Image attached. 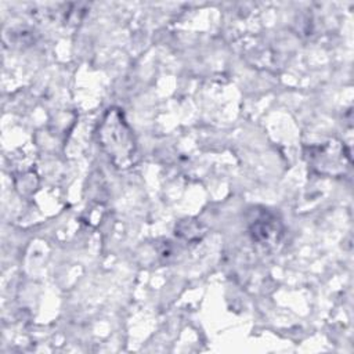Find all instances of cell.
Wrapping results in <instances>:
<instances>
[{
  "mask_svg": "<svg viewBox=\"0 0 354 354\" xmlns=\"http://www.w3.org/2000/svg\"><path fill=\"white\" fill-rule=\"evenodd\" d=\"M278 220L268 214L267 212H263L257 214L252 221H250V232L254 239L260 242H268L270 239H278L279 228Z\"/></svg>",
  "mask_w": 354,
  "mask_h": 354,
  "instance_id": "cell-2",
  "label": "cell"
},
{
  "mask_svg": "<svg viewBox=\"0 0 354 354\" xmlns=\"http://www.w3.org/2000/svg\"><path fill=\"white\" fill-rule=\"evenodd\" d=\"M97 137L100 147L113 166L126 170L136 165L138 159L137 144L120 108L112 106L106 109L98 124Z\"/></svg>",
  "mask_w": 354,
  "mask_h": 354,
  "instance_id": "cell-1",
  "label": "cell"
}]
</instances>
